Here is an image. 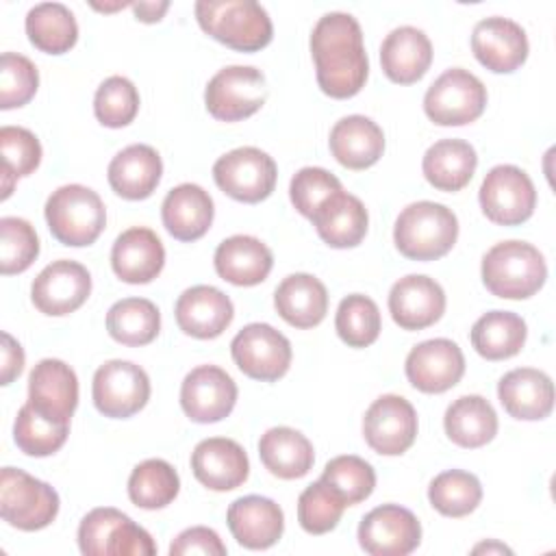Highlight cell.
Segmentation results:
<instances>
[{
	"label": "cell",
	"instance_id": "obj_1",
	"mask_svg": "<svg viewBox=\"0 0 556 556\" xmlns=\"http://www.w3.org/2000/svg\"><path fill=\"white\" fill-rule=\"evenodd\" d=\"M311 54L319 89L337 100L356 96L369 74V59L363 46V30L354 15L343 11L326 13L311 33Z\"/></svg>",
	"mask_w": 556,
	"mask_h": 556
},
{
	"label": "cell",
	"instance_id": "obj_2",
	"mask_svg": "<svg viewBox=\"0 0 556 556\" xmlns=\"http://www.w3.org/2000/svg\"><path fill=\"white\" fill-rule=\"evenodd\" d=\"M195 17L206 35L239 52H256L274 37L267 11L254 0H198Z\"/></svg>",
	"mask_w": 556,
	"mask_h": 556
},
{
	"label": "cell",
	"instance_id": "obj_3",
	"mask_svg": "<svg viewBox=\"0 0 556 556\" xmlns=\"http://www.w3.org/2000/svg\"><path fill=\"white\" fill-rule=\"evenodd\" d=\"M458 239V219L445 204L419 200L402 208L393 226V241L400 254L413 261H437Z\"/></svg>",
	"mask_w": 556,
	"mask_h": 556
},
{
	"label": "cell",
	"instance_id": "obj_4",
	"mask_svg": "<svg viewBox=\"0 0 556 556\" xmlns=\"http://www.w3.org/2000/svg\"><path fill=\"white\" fill-rule=\"evenodd\" d=\"M545 258L532 243L500 241L482 256V282L497 298L526 300L545 285Z\"/></svg>",
	"mask_w": 556,
	"mask_h": 556
},
{
	"label": "cell",
	"instance_id": "obj_5",
	"mask_svg": "<svg viewBox=\"0 0 556 556\" xmlns=\"http://www.w3.org/2000/svg\"><path fill=\"white\" fill-rule=\"evenodd\" d=\"M46 222L52 237L72 248L91 245L106 226L102 198L85 185H63L46 200Z\"/></svg>",
	"mask_w": 556,
	"mask_h": 556
},
{
	"label": "cell",
	"instance_id": "obj_6",
	"mask_svg": "<svg viewBox=\"0 0 556 556\" xmlns=\"http://www.w3.org/2000/svg\"><path fill=\"white\" fill-rule=\"evenodd\" d=\"M78 547L85 556H152L156 545L148 530L117 508L89 510L78 526Z\"/></svg>",
	"mask_w": 556,
	"mask_h": 556
},
{
	"label": "cell",
	"instance_id": "obj_7",
	"mask_svg": "<svg viewBox=\"0 0 556 556\" xmlns=\"http://www.w3.org/2000/svg\"><path fill=\"white\" fill-rule=\"evenodd\" d=\"M59 493L48 484L26 473L24 469L2 467L0 473V515L24 532L50 526L59 513Z\"/></svg>",
	"mask_w": 556,
	"mask_h": 556
},
{
	"label": "cell",
	"instance_id": "obj_8",
	"mask_svg": "<svg viewBox=\"0 0 556 556\" xmlns=\"http://www.w3.org/2000/svg\"><path fill=\"white\" fill-rule=\"evenodd\" d=\"M486 106V87L482 80L463 70H445L426 91L424 111L439 126H463L476 122Z\"/></svg>",
	"mask_w": 556,
	"mask_h": 556
},
{
	"label": "cell",
	"instance_id": "obj_9",
	"mask_svg": "<svg viewBox=\"0 0 556 556\" xmlns=\"http://www.w3.org/2000/svg\"><path fill=\"white\" fill-rule=\"evenodd\" d=\"M265 100V74L252 65H228L204 89L206 111L219 122H241L254 115Z\"/></svg>",
	"mask_w": 556,
	"mask_h": 556
},
{
	"label": "cell",
	"instance_id": "obj_10",
	"mask_svg": "<svg viewBox=\"0 0 556 556\" xmlns=\"http://www.w3.org/2000/svg\"><path fill=\"white\" fill-rule=\"evenodd\" d=\"M215 185L232 200L256 204L271 195L278 178L274 159L254 146L226 152L213 165Z\"/></svg>",
	"mask_w": 556,
	"mask_h": 556
},
{
	"label": "cell",
	"instance_id": "obj_11",
	"mask_svg": "<svg viewBox=\"0 0 556 556\" xmlns=\"http://www.w3.org/2000/svg\"><path fill=\"white\" fill-rule=\"evenodd\" d=\"M480 208L493 224L519 226L536 206V189L530 176L517 165H495L480 185Z\"/></svg>",
	"mask_w": 556,
	"mask_h": 556
},
{
	"label": "cell",
	"instance_id": "obj_12",
	"mask_svg": "<svg viewBox=\"0 0 556 556\" xmlns=\"http://www.w3.org/2000/svg\"><path fill=\"white\" fill-rule=\"evenodd\" d=\"M235 365L254 380L274 382L289 371L291 343L269 324H248L230 341Z\"/></svg>",
	"mask_w": 556,
	"mask_h": 556
},
{
	"label": "cell",
	"instance_id": "obj_13",
	"mask_svg": "<svg viewBox=\"0 0 556 556\" xmlns=\"http://www.w3.org/2000/svg\"><path fill=\"white\" fill-rule=\"evenodd\" d=\"M91 397L104 417L126 419L148 404L150 378L139 365L130 361H106L93 374Z\"/></svg>",
	"mask_w": 556,
	"mask_h": 556
},
{
	"label": "cell",
	"instance_id": "obj_14",
	"mask_svg": "<svg viewBox=\"0 0 556 556\" xmlns=\"http://www.w3.org/2000/svg\"><path fill=\"white\" fill-rule=\"evenodd\" d=\"M417 426L413 404L402 395L387 393L365 410L363 437L376 454L400 456L415 443Z\"/></svg>",
	"mask_w": 556,
	"mask_h": 556
},
{
	"label": "cell",
	"instance_id": "obj_15",
	"mask_svg": "<svg viewBox=\"0 0 556 556\" xmlns=\"http://www.w3.org/2000/svg\"><path fill=\"white\" fill-rule=\"evenodd\" d=\"M91 293V274L85 265L61 258L46 265L30 285L35 308L50 317L70 315L80 308Z\"/></svg>",
	"mask_w": 556,
	"mask_h": 556
},
{
	"label": "cell",
	"instance_id": "obj_16",
	"mask_svg": "<svg viewBox=\"0 0 556 556\" xmlns=\"http://www.w3.org/2000/svg\"><path fill=\"white\" fill-rule=\"evenodd\" d=\"M421 543V523L400 504H382L358 523V545L371 556H406Z\"/></svg>",
	"mask_w": 556,
	"mask_h": 556
},
{
	"label": "cell",
	"instance_id": "obj_17",
	"mask_svg": "<svg viewBox=\"0 0 556 556\" xmlns=\"http://www.w3.org/2000/svg\"><path fill=\"white\" fill-rule=\"evenodd\" d=\"M237 404V384L217 365L191 369L180 384V406L195 424H215L232 413Z\"/></svg>",
	"mask_w": 556,
	"mask_h": 556
},
{
	"label": "cell",
	"instance_id": "obj_18",
	"mask_svg": "<svg viewBox=\"0 0 556 556\" xmlns=\"http://www.w3.org/2000/svg\"><path fill=\"white\" fill-rule=\"evenodd\" d=\"M404 371L417 391L443 393L463 378L465 356L452 339H428L408 352Z\"/></svg>",
	"mask_w": 556,
	"mask_h": 556
},
{
	"label": "cell",
	"instance_id": "obj_19",
	"mask_svg": "<svg viewBox=\"0 0 556 556\" xmlns=\"http://www.w3.org/2000/svg\"><path fill=\"white\" fill-rule=\"evenodd\" d=\"M473 56L495 74H510L528 59L526 30L508 17H484L471 33Z\"/></svg>",
	"mask_w": 556,
	"mask_h": 556
},
{
	"label": "cell",
	"instance_id": "obj_20",
	"mask_svg": "<svg viewBox=\"0 0 556 556\" xmlns=\"http://www.w3.org/2000/svg\"><path fill=\"white\" fill-rule=\"evenodd\" d=\"M389 313L402 330H424L443 317L445 291L430 276L408 274L391 287Z\"/></svg>",
	"mask_w": 556,
	"mask_h": 556
},
{
	"label": "cell",
	"instance_id": "obj_21",
	"mask_svg": "<svg viewBox=\"0 0 556 556\" xmlns=\"http://www.w3.org/2000/svg\"><path fill=\"white\" fill-rule=\"evenodd\" d=\"M191 471L211 491H232L248 480L250 460L237 441L211 437L193 447Z\"/></svg>",
	"mask_w": 556,
	"mask_h": 556
},
{
	"label": "cell",
	"instance_id": "obj_22",
	"mask_svg": "<svg viewBox=\"0 0 556 556\" xmlns=\"http://www.w3.org/2000/svg\"><path fill=\"white\" fill-rule=\"evenodd\" d=\"M174 315L185 334L195 339H215L230 326L235 306L217 287L195 285L178 295Z\"/></svg>",
	"mask_w": 556,
	"mask_h": 556
},
{
	"label": "cell",
	"instance_id": "obj_23",
	"mask_svg": "<svg viewBox=\"0 0 556 556\" xmlns=\"http://www.w3.org/2000/svg\"><path fill=\"white\" fill-rule=\"evenodd\" d=\"M226 521L237 543L248 549H267L276 545L285 530L282 508L263 495L235 500L228 506Z\"/></svg>",
	"mask_w": 556,
	"mask_h": 556
},
{
	"label": "cell",
	"instance_id": "obj_24",
	"mask_svg": "<svg viewBox=\"0 0 556 556\" xmlns=\"http://www.w3.org/2000/svg\"><path fill=\"white\" fill-rule=\"evenodd\" d=\"M165 265V248L154 230L132 226L124 230L111 250V267L115 276L128 285H146L154 280Z\"/></svg>",
	"mask_w": 556,
	"mask_h": 556
},
{
	"label": "cell",
	"instance_id": "obj_25",
	"mask_svg": "<svg viewBox=\"0 0 556 556\" xmlns=\"http://www.w3.org/2000/svg\"><path fill=\"white\" fill-rule=\"evenodd\" d=\"M28 402L41 413L70 424L78 406V378L59 358L39 361L28 376Z\"/></svg>",
	"mask_w": 556,
	"mask_h": 556
},
{
	"label": "cell",
	"instance_id": "obj_26",
	"mask_svg": "<svg viewBox=\"0 0 556 556\" xmlns=\"http://www.w3.org/2000/svg\"><path fill=\"white\" fill-rule=\"evenodd\" d=\"M497 397L510 417L539 421L554 408V384L541 369L517 367L500 378Z\"/></svg>",
	"mask_w": 556,
	"mask_h": 556
},
{
	"label": "cell",
	"instance_id": "obj_27",
	"mask_svg": "<svg viewBox=\"0 0 556 556\" xmlns=\"http://www.w3.org/2000/svg\"><path fill=\"white\" fill-rule=\"evenodd\" d=\"M213 265L222 280L237 287H254L269 276L274 254L252 235H232L217 245Z\"/></svg>",
	"mask_w": 556,
	"mask_h": 556
},
{
	"label": "cell",
	"instance_id": "obj_28",
	"mask_svg": "<svg viewBox=\"0 0 556 556\" xmlns=\"http://www.w3.org/2000/svg\"><path fill=\"white\" fill-rule=\"evenodd\" d=\"M163 161L152 146L132 143L117 152L106 169L111 189L124 200H146L161 182Z\"/></svg>",
	"mask_w": 556,
	"mask_h": 556
},
{
	"label": "cell",
	"instance_id": "obj_29",
	"mask_svg": "<svg viewBox=\"0 0 556 556\" xmlns=\"http://www.w3.org/2000/svg\"><path fill=\"white\" fill-rule=\"evenodd\" d=\"M432 63V43L421 28L397 26L380 46V65L389 80L397 85L417 83Z\"/></svg>",
	"mask_w": 556,
	"mask_h": 556
},
{
	"label": "cell",
	"instance_id": "obj_30",
	"mask_svg": "<svg viewBox=\"0 0 556 556\" xmlns=\"http://www.w3.org/2000/svg\"><path fill=\"white\" fill-rule=\"evenodd\" d=\"M319 239L328 243L330 248H356L369 226V215L365 204L348 193V191H337L332 193L311 217Z\"/></svg>",
	"mask_w": 556,
	"mask_h": 556
},
{
	"label": "cell",
	"instance_id": "obj_31",
	"mask_svg": "<svg viewBox=\"0 0 556 556\" xmlns=\"http://www.w3.org/2000/svg\"><path fill=\"white\" fill-rule=\"evenodd\" d=\"M213 198L193 182L174 187L161 204L163 226L178 241H195L204 237L213 224Z\"/></svg>",
	"mask_w": 556,
	"mask_h": 556
},
{
	"label": "cell",
	"instance_id": "obj_32",
	"mask_svg": "<svg viewBox=\"0 0 556 556\" xmlns=\"http://www.w3.org/2000/svg\"><path fill=\"white\" fill-rule=\"evenodd\" d=\"M330 152L348 169H367L384 152L382 128L365 115L341 117L330 130Z\"/></svg>",
	"mask_w": 556,
	"mask_h": 556
},
{
	"label": "cell",
	"instance_id": "obj_33",
	"mask_svg": "<svg viewBox=\"0 0 556 556\" xmlns=\"http://www.w3.org/2000/svg\"><path fill=\"white\" fill-rule=\"evenodd\" d=\"M278 315L293 328H313L328 313V291L313 274H291L274 291Z\"/></svg>",
	"mask_w": 556,
	"mask_h": 556
},
{
	"label": "cell",
	"instance_id": "obj_34",
	"mask_svg": "<svg viewBox=\"0 0 556 556\" xmlns=\"http://www.w3.org/2000/svg\"><path fill=\"white\" fill-rule=\"evenodd\" d=\"M258 456L265 469L282 480L306 476L315 463L313 443L295 428H269L258 441Z\"/></svg>",
	"mask_w": 556,
	"mask_h": 556
},
{
	"label": "cell",
	"instance_id": "obj_35",
	"mask_svg": "<svg viewBox=\"0 0 556 556\" xmlns=\"http://www.w3.org/2000/svg\"><path fill=\"white\" fill-rule=\"evenodd\" d=\"M478 154L471 143L463 139L434 141L421 161L426 180L439 191H460L473 178Z\"/></svg>",
	"mask_w": 556,
	"mask_h": 556
},
{
	"label": "cell",
	"instance_id": "obj_36",
	"mask_svg": "<svg viewBox=\"0 0 556 556\" xmlns=\"http://www.w3.org/2000/svg\"><path fill=\"white\" fill-rule=\"evenodd\" d=\"M443 428L452 443L473 450L493 441L497 434V415L482 395H460L447 406Z\"/></svg>",
	"mask_w": 556,
	"mask_h": 556
},
{
	"label": "cell",
	"instance_id": "obj_37",
	"mask_svg": "<svg viewBox=\"0 0 556 556\" xmlns=\"http://www.w3.org/2000/svg\"><path fill=\"white\" fill-rule=\"evenodd\" d=\"M526 321L510 311H489L471 326V345L486 361H504L521 352Z\"/></svg>",
	"mask_w": 556,
	"mask_h": 556
},
{
	"label": "cell",
	"instance_id": "obj_38",
	"mask_svg": "<svg viewBox=\"0 0 556 556\" xmlns=\"http://www.w3.org/2000/svg\"><path fill=\"white\" fill-rule=\"evenodd\" d=\"M26 35L30 43L48 54H63L78 39L74 13L61 2H39L26 13Z\"/></svg>",
	"mask_w": 556,
	"mask_h": 556
},
{
	"label": "cell",
	"instance_id": "obj_39",
	"mask_svg": "<svg viewBox=\"0 0 556 556\" xmlns=\"http://www.w3.org/2000/svg\"><path fill=\"white\" fill-rule=\"evenodd\" d=\"M106 330L122 345H148L161 330V313L146 298H124L109 308Z\"/></svg>",
	"mask_w": 556,
	"mask_h": 556
},
{
	"label": "cell",
	"instance_id": "obj_40",
	"mask_svg": "<svg viewBox=\"0 0 556 556\" xmlns=\"http://www.w3.org/2000/svg\"><path fill=\"white\" fill-rule=\"evenodd\" d=\"M67 434H70V424L41 413L30 402H26L17 410V417L13 424V439H15V445L26 456L43 458L59 452Z\"/></svg>",
	"mask_w": 556,
	"mask_h": 556
},
{
	"label": "cell",
	"instance_id": "obj_41",
	"mask_svg": "<svg viewBox=\"0 0 556 556\" xmlns=\"http://www.w3.org/2000/svg\"><path fill=\"white\" fill-rule=\"evenodd\" d=\"M180 478L176 469L163 458H148L139 463L128 478V497L135 506L146 510L165 508L176 500Z\"/></svg>",
	"mask_w": 556,
	"mask_h": 556
},
{
	"label": "cell",
	"instance_id": "obj_42",
	"mask_svg": "<svg viewBox=\"0 0 556 556\" xmlns=\"http://www.w3.org/2000/svg\"><path fill=\"white\" fill-rule=\"evenodd\" d=\"M428 500L432 508L445 517H465L478 508L482 500V484L469 471L447 469L432 478Z\"/></svg>",
	"mask_w": 556,
	"mask_h": 556
},
{
	"label": "cell",
	"instance_id": "obj_43",
	"mask_svg": "<svg viewBox=\"0 0 556 556\" xmlns=\"http://www.w3.org/2000/svg\"><path fill=\"white\" fill-rule=\"evenodd\" d=\"M334 328L339 339L350 348L371 345L382 328L378 304L363 293L343 298L334 315Z\"/></svg>",
	"mask_w": 556,
	"mask_h": 556
},
{
	"label": "cell",
	"instance_id": "obj_44",
	"mask_svg": "<svg viewBox=\"0 0 556 556\" xmlns=\"http://www.w3.org/2000/svg\"><path fill=\"white\" fill-rule=\"evenodd\" d=\"M321 480L348 506H354L374 493L376 471L365 458L354 456V454H343V456H334L326 463Z\"/></svg>",
	"mask_w": 556,
	"mask_h": 556
},
{
	"label": "cell",
	"instance_id": "obj_45",
	"mask_svg": "<svg viewBox=\"0 0 556 556\" xmlns=\"http://www.w3.org/2000/svg\"><path fill=\"white\" fill-rule=\"evenodd\" d=\"M96 119L106 128L128 126L139 113V91L126 76H109L93 98Z\"/></svg>",
	"mask_w": 556,
	"mask_h": 556
},
{
	"label": "cell",
	"instance_id": "obj_46",
	"mask_svg": "<svg viewBox=\"0 0 556 556\" xmlns=\"http://www.w3.org/2000/svg\"><path fill=\"white\" fill-rule=\"evenodd\" d=\"M348 504L319 478L298 497V521L308 534H326L337 528Z\"/></svg>",
	"mask_w": 556,
	"mask_h": 556
},
{
	"label": "cell",
	"instance_id": "obj_47",
	"mask_svg": "<svg viewBox=\"0 0 556 556\" xmlns=\"http://www.w3.org/2000/svg\"><path fill=\"white\" fill-rule=\"evenodd\" d=\"M39 254V237L22 217L0 219V271L4 276L26 271Z\"/></svg>",
	"mask_w": 556,
	"mask_h": 556
},
{
	"label": "cell",
	"instance_id": "obj_48",
	"mask_svg": "<svg viewBox=\"0 0 556 556\" xmlns=\"http://www.w3.org/2000/svg\"><path fill=\"white\" fill-rule=\"evenodd\" d=\"M39 87L35 63L17 52H4L0 59V109H17L30 102Z\"/></svg>",
	"mask_w": 556,
	"mask_h": 556
},
{
	"label": "cell",
	"instance_id": "obj_49",
	"mask_svg": "<svg viewBox=\"0 0 556 556\" xmlns=\"http://www.w3.org/2000/svg\"><path fill=\"white\" fill-rule=\"evenodd\" d=\"M341 180L324 167H302L295 172L289 185V198L295 211L304 217H313L315 211L337 191H341Z\"/></svg>",
	"mask_w": 556,
	"mask_h": 556
},
{
	"label": "cell",
	"instance_id": "obj_50",
	"mask_svg": "<svg viewBox=\"0 0 556 556\" xmlns=\"http://www.w3.org/2000/svg\"><path fill=\"white\" fill-rule=\"evenodd\" d=\"M0 152H2V165L9 167L17 178L33 174L41 163L39 139L28 128H22V126L0 128Z\"/></svg>",
	"mask_w": 556,
	"mask_h": 556
},
{
	"label": "cell",
	"instance_id": "obj_51",
	"mask_svg": "<svg viewBox=\"0 0 556 556\" xmlns=\"http://www.w3.org/2000/svg\"><path fill=\"white\" fill-rule=\"evenodd\" d=\"M228 549L219 534L206 526H193L182 530L169 545V556H189V554H204V556H224Z\"/></svg>",
	"mask_w": 556,
	"mask_h": 556
},
{
	"label": "cell",
	"instance_id": "obj_52",
	"mask_svg": "<svg viewBox=\"0 0 556 556\" xmlns=\"http://www.w3.org/2000/svg\"><path fill=\"white\" fill-rule=\"evenodd\" d=\"M24 369V350L9 334L2 332V365H0V384H11Z\"/></svg>",
	"mask_w": 556,
	"mask_h": 556
},
{
	"label": "cell",
	"instance_id": "obj_53",
	"mask_svg": "<svg viewBox=\"0 0 556 556\" xmlns=\"http://www.w3.org/2000/svg\"><path fill=\"white\" fill-rule=\"evenodd\" d=\"M132 11H135V17L139 22H146V24H154L163 17V13L169 9V2L163 0V2H132L130 4Z\"/></svg>",
	"mask_w": 556,
	"mask_h": 556
},
{
	"label": "cell",
	"instance_id": "obj_54",
	"mask_svg": "<svg viewBox=\"0 0 556 556\" xmlns=\"http://www.w3.org/2000/svg\"><path fill=\"white\" fill-rule=\"evenodd\" d=\"M471 552H473V554H482V552H486V554H513L510 547H506L504 543H497V541L480 543V545H476Z\"/></svg>",
	"mask_w": 556,
	"mask_h": 556
},
{
	"label": "cell",
	"instance_id": "obj_55",
	"mask_svg": "<svg viewBox=\"0 0 556 556\" xmlns=\"http://www.w3.org/2000/svg\"><path fill=\"white\" fill-rule=\"evenodd\" d=\"M13 180H17V176H15L9 167L2 165V200H7V198L11 195V191H13Z\"/></svg>",
	"mask_w": 556,
	"mask_h": 556
}]
</instances>
